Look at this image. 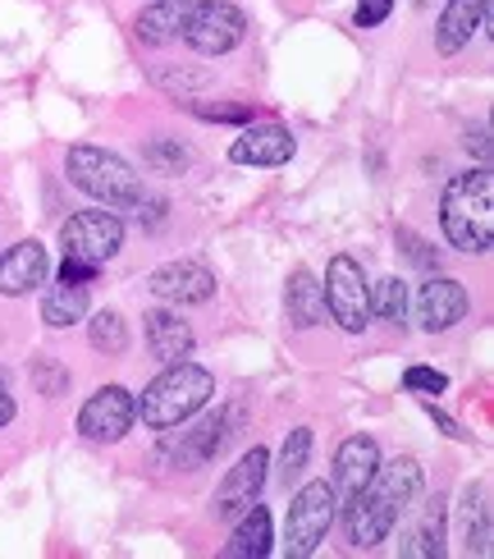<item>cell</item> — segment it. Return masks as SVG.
<instances>
[{"label": "cell", "instance_id": "1", "mask_svg": "<svg viewBox=\"0 0 494 559\" xmlns=\"http://www.w3.org/2000/svg\"><path fill=\"white\" fill-rule=\"evenodd\" d=\"M421 496V463L417 459H394V463H375L371 481L344 509V527L348 542L358 550L381 546L394 523L408 514L412 500Z\"/></svg>", "mask_w": 494, "mask_h": 559}, {"label": "cell", "instance_id": "2", "mask_svg": "<svg viewBox=\"0 0 494 559\" xmlns=\"http://www.w3.org/2000/svg\"><path fill=\"white\" fill-rule=\"evenodd\" d=\"M444 239L458 252H490L494 243V175L485 166L454 175L439 198Z\"/></svg>", "mask_w": 494, "mask_h": 559}, {"label": "cell", "instance_id": "3", "mask_svg": "<svg viewBox=\"0 0 494 559\" xmlns=\"http://www.w3.org/2000/svg\"><path fill=\"white\" fill-rule=\"evenodd\" d=\"M210 394H216V377H210L206 367L197 362H165L160 377L143 390V400H137V417L152 427V431H170L179 423H188L193 413H202L210 404Z\"/></svg>", "mask_w": 494, "mask_h": 559}, {"label": "cell", "instance_id": "4", "mask_svg": "<svg viewBox=\"0 0 494 559\" xmlns=\"http://www.w3.org/2000/svg\"><path fill=\"white\" fill-rule=\"evenodd\" d=\"M64 170H69V183L83 189L87 198H97L101 206H143V175H137L124 156H115L106 147H69L64 156Z\"/></svg>", "mask_w": 494, "mask_h": 559}, {"label": "cell", "instance_id": "5", "mask_svg": "<svg viewBox=\"0 0 494 559\" xmlns=\"http://www.w3.org/2000/svg\"><path fill=\"white\" fill-rule=\"evenodd\" d=\"M183 41L202 56H225L248 37V19L239 5H225V0H197L183 14Z\"/></svg>", "mask_w": 494, "mask_h": 559}, {"label": "cell", "instance_id": "6", "mask_svg": "<svg viewBox=\"0 0 494 559\" xmlns=\"http://www.w3.org/2000/svg\"><path fill=\"white\" fill-rule=\"evenodd\" d=\"M325 312L335 317L348 335H358L371 325V285H366V275L362 266L348 258V252H339L335 262H329L325 271Z\"/></svg>", "mask_w": 494, "mask_h": 559}, {"label": "cell", "instance_id": "7", "mask_svg": "<svg viewBox=\"0 0 494 559\" xmlns=\"http://www.w3.org/2000/svg\"><path fill=\"white\" fill-rule=\"evenodd\" d=\"M335 486L329 481H308L302 491L293 496L289 504V523H285V542H289V555H316V546L325 542L329 523H335Z\"/></svg>", "mask_w": 494, "mask_h": 559}, {"label": "cell", "instance_id": "8", "mask_svg": "<svg viewBox=\"0 0 494 559\" xmlns=\"http://www.w3.org/2000/svg\"><path fill=\"white\" fill-rule=\"evenodd\" d=\"M60 243H64V258H83L101 266L124 248V221L110 212H79L64 221Z\"/></svg>", "mask_w": 494, "mask_h": 559}, {"label": "cell", "instance_id": "9", "mask_svg": "<svg viewBox=\"0 0 494 559\" xmlns=\"http://www.w3.org/2000/svg\"><path fill=\"white\" fill-rule=\"evenodd\" d=\"M137 423V400L124 385H101L79 413V431L87 440H124Z\"/></svg>", "mask_w": 494, "mask_h": 559}, {"label": "cell", "instance_id": "10", "mask_svg": "<svg viewBox=\"0 0 494 559\" xmlns=\"http://www.w3.org/2000/svg\"><path fill=\"white\" fill-rule=\"evenodd\" d=\"M266 468H270V454L262 445H252L239 463H233L220 481V491H216V519H239L243 509H252L256 496H262V486H266Z\"/></svg>", "mask_w": 494, "mask_h": 559}, {"label": "cell", "instance_id": "11", "mask_svg": "<svg viewBox=\"0 0 494 559\" xmlns=\"http://www.w3.org/2000/svg\"><path fill=\"white\" fill-rule=\"evenodd\" d=\"M467 308H472V298H467L462 280H449V275L426 280L421 294H417V321H421V331H431V335L458 325L467 317Z\"/></svg>", "mask_w": 494, "mask_h": 559}, {"label": "cell", "instance_id": "12", "mask_svg": "<svg viewBox=\"0 0 494 559\" xmlns=\"http://www.w3.org/2000/svg\"><path fill=\"white\" fill-rule=\"evenodd\" d=\"M293 133L285 124H256V129H243L233 138L229 147V160L233 166H285L293 156Z\"/></svg>", "mask_w": 494, "mask_h": 559}, {"label": "cell", "instance_id": "13", "mask_svg": "<svg viewBox=\"0 0 494 559\" xmlns=\"http://www.w3.org/2000/svg\"><path fill=\"white\" fill-rule=\"evenodd\" d=\"M233 427H239V408H225V413H216V417H206L202 427L183 431L174 445H170L174 459H179V468H197V463H210V459H216V454L229 445Z\"/></svg>", "mask_w": 494, "mask_h": 559}, {"label": "cell", "instance_id": "14", "mask_svg": "<svg viewBox=\"0 0 494 559\" xmlns=\"http://www.w3.org/2000/svg\"><path fill=\"white\" fill-rule=\"evenodd\" d=\"M147 289L165 302H206L216 294V275H210L202 262H170V266L152 271Z\"/></svg>", "mask_w": 494, "mask_h": 559}, {"label": "cell", "instance_id": "15", "mask_svg": "<svg viewBox=\"0 0 494 559\" xmlns=\"http://www.w3.org/2000/svg\"><path fill=\"white\" fill-rule=\"evenodd\" d=\"M46 271H51V262H46V248L37 239H23L14 243L5 258H0V294L5 298H23V294H33Z\"/></svg>", "mask_w": 494, "mask_h": 559}, {"label": "cell", "instance_id": "16", "mask_svg": "<svg viewBox=\"0 0 494 559\" xmlns=\"http://www.w3.org/2000/svg\"><path fill=\"white\" fill-rule=\"evenodd\" d=\"M375 463H381V445L371 436H348L335 459V496H344V504L371 481Z\"/></svg>", "mask_w": 494, "mask_h": 559}, {"label": "cell", "instance_id": "17", "mask_svg": "<svg viewBox=\"0 0 494 559\" xmlns=\"http://www.w3.org/2000/svg\"><path fill=\"white\" fill-rule=\"evenodd\" d=\"M485 14H490V0H449L444 14H439V23H435V46L444 56H458L462 46L477 37Z\"/></svg>", "mask_w": 494, "mask_h": 559}, {"label": "cell", "instance_id": "18", "mask_svg": "<svg viewBox=\"0 0 494 559\" xmlns=\"http://www.w3.org/2000/svg\"><path fill=\"white\" fill-rule=\"evenodd\" d=\"M143 321H147V348H152V358L179 362V358L193 354L197 335H193V325H188L179 312H147Z\"/></svg>", "mask_w": 494, "mask_h": 559}, {"label": "cell", "instance_id": "19", "mask_svg": "<svg viewBox=\"0 0 494 559\" xmlns=\"http://www.w3.org/2000/svg\"><path fill=\"white\" fill-rule=\"evenodd\" d=\"M225 555L229 559H266L270 555V514L262 504H252L239 514V527H233Z\"/></svg>", "mask_w": 494, "mask_h": 559}, {"label": "cell", "instance_id": "20", "mask_svg": "<svg viewBox=\"0 0 494 559\" xmlns=\"http://www.w3.org/2000/svg\"><path fill=\"white\" fill-rule=\"evenodd\" d=\"M285 298H289V321L298 325V331H312V325L325 321V289L316 285L312 271H293Z\"/></svg>", "mask_w": 494, "mask_h": 559}, {"label": "cell", "instance_id": "21", "mask_svg": "<svg viewBox=\"0 0 494 559\" xmlns=\"http://www.w3.org/2000/svg\"><path fill=\"white\" fill-rule=\"evenodd\" d=\"M183 14H188L183 0H156L152 10L137 14L133 33H137V41H147V46H165V41H174V37H179Z\"/></svg>", "mask_w": 494, "mask_h": 559}, {"label": "cell", "instance_id": "22", "mask_svg": "<svg viewBox=\"0 0 494 559\" xmlns=\"http://www.w3.org/2000/svg\"><path fill=\"white\" fill-rule=\"evenodd\" d=\"M87 317V285H60L41 298V321L51 331H64V325H79Z\"/></svg>", "mask_w": 494, "mask_h": 559}, {"label": "cell", "instance_id": "23", "mask_svg": "<svg viewBox=\"0 0 494 559\" xmlns=\"http://www.w3.org/2000/svg\"><path fill=\"white\" fill-rule=\"evenodd\" d=\"M371 317H381L389 325L408 321V285L398 275H385L381 285H371Z\"/></svg>", "mask_w": 494, "mask_h": 559}, {"label": "cell", "instance_id": "24", "mask_svg": "<svg viewBox=\"0 0 494 559\" xmlns=\"http://www.w3.org/2000/svg\"><path fill=\"white\" fill-rule=\"evenodd\" d=\"M87 340L97 354H110V358H120L124 348H129V321L120 312H97L87 321Z\"/></svg>", "mask_w": 494, "mask_h": 559}, {"label": "cell", "instance_id": "25", "mask_svg": "<svg viewBox=\"0 0 494 559\" xmlns=\"http://www.w3.org/2000/svg\"><path fill=\"white\" fill-rule=\"evenodd\" d=\"M308 454H312V427H293L285 450H279V486H289L302 477V468H308Z\"/></svg>", "mask_w": 494, "mask_h": 559}, {"label": "cell", "instance_id": "26", "mask_svg": "<svg viewBox=\"0 0 494 559\" xmlns=\"http://www.w3.org/2000/svg\"><path fill=\"white\" fill-rule=\"evenodd\" d=\"M143 160H147V166H152L156 175H179V170L188 166V147L156 138V143H147V147H143Z\"/></svg>", "mask_w": 494, "mask_h": 559}, {"label": "cell", "instance_id": "27", "mask_svg": "<svg viewBox=\"0 0 494 559\" xmlns=\"http://www.w3.org/2000/svg\"><path fill=\"white\" fill-rule=\"evenodd\" d=\"M403 390H412V394H421V400H439L444 390H449V377L444 371H435V367H408L403 371Z\"/></svg>", "mask_w": 494, "mask_h": 559}, {"label": "cell", "instance_id": "28", "mask_svg": "<svg viewBox=\"0 0 494 559\" xmlns=\"http://www.w3.org/2000/svg\"><path fill=\"white\" fill-rule=\"evenodd\" d=\"M403 555H444V542H439V523H426V527H417L412 537L398 546Z\"/></svg>", "mask_w": 494, "mask_h": 559}, {"label": "cell", "instance_id": "29", "mask_svg": "<svg viewBox=\"0 0 494 559\" xmlns=\"http://www.w3.org/2000/svg\"><path fill=\"white\" fill-rule=\"evenodd\" d=\"M97 262H83V258H64L60 262V280L64 285H92V280H97Z\"/></svg>", "mask_w": 494, "mask_h": 559}, {"label": "cell", "instance_id": "30", "mask_svg": "<svg viewBox=\"0 0 494 559\" xmlns=\"http://www.w3.org/2000/svg\"><path fill=\"white\" fill-rule=\"evenodd\" d=\"M165 92H197V87H206V74H170V69H156L152 74Z\"/></svg>", "mask_w": 494, "mask_h": 559}, {"label": "cell", "instance_id": "31", "mask_svg": "<svg viewBox=\"0 0 494 559\" xmlns=\"http://www.w3.org/2000/svg\"><path fill=\"white\" fill-rule=\"evenodd\" d=\"M389 10H394V0H358V28H381Z\"/></svg>", "mask_w": 494, "mask_h": 559}, {"label": "cell", "instance_id": "32", "mask_svg": "<svg viewBox=\"0 0 494 559\" xmlns=\"http://www.w3.org/2000/svg\"><path fill=\"white\" fill-rule=\"evenodd\" d=\"M398 243H403V248H408V258H412L417 266H435V252L426 248V239H417V235H412V229H398Z\"/></svg>", "mask_w": 494, "mask_h": 559}, {"label": "cell", "instance_id": "33", "mask_svg": "<svg viewBox=\"0 0 494 559\" xmlns=\"http://www.w3.org/2000/svg\"><path fill=\"white\" fill-rule=\"evenodd\" d=\"M37 381H41V394H60L69 385V371H60L56 362H37Z\"/></svg>", "mask_w": 494, "mask_h": 559}, {"label": "cell", "instance_id": "34", "mask_svg": "<svg viewBox=\"0 0 494 559\" xmlns=\"http://www.w3.org/2000/svg\"><path fill=\"white\" fill-rule=\"evenodd\" d=\"M202 120H252V106H197Z\"/></svg>", "mask_w": 494, "mask_h": 559}, {"label": "cell", "instance_id": "35", "mask_svg": "<svg viewBox=\"0 0 494 559\" xmlns=\"http://www.w3.org/2000/svg\"><path fill=\"white\" fill-rule=\"evenodd\" d=\"M467 147H472L481 160H490V133L485 129H477V133H467Z\"/></svg>", "mask_w": 494, "mask_h": 559}, {"label": "cell", "instance_id": "36", "mask_svg": "<svg viewBox=\"0 0 494 559\" xmlns=\"http://www.w3.org/2000/svg\"><path fill=\"white\" fill-rule=\"evenodd\" d=\"M10 423H14V400L0 390V427H10Z\"/></svg>", "mask_w": 494, "mask_h": 559}]
</instances>
